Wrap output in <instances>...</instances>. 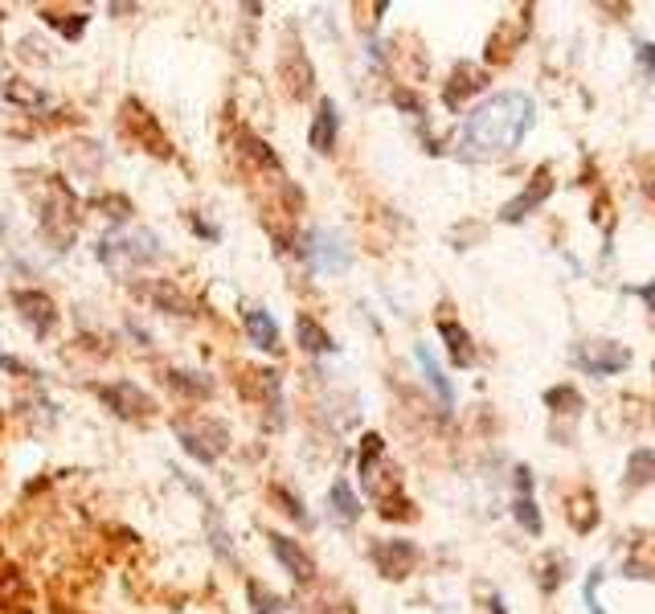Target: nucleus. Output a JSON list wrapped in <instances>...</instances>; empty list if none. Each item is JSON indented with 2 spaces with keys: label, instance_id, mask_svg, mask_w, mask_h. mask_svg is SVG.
Instances as JSON below:
<instances>
[{
  "label": "nucleus",
  "instance_id": "nucleus-1",
  "mask_svg": "<svg viewBox=\"0 0 655 614\" xmlns=\"http://www.w3.org/2000/svg\"><path fill=\"white\" fill-rule=\"evenodd\" d=\"M537 123V103L520 91H500L484 103H475L463 119V152L467 156H508Z\"/></svg>",
  "mask_w": 655,
  "mask_h": 614
},
{
  "label": "nucleus",
  "instance_id": "nucleus-2",
  "mask_svg": "<svg viewBox=\"0 0 655 614\" xmlns=\"http://www.w3.org/2000/svg\"><path fill=\"white\" fill-rule=\"evenodd\" d=\"M574 361L590 377H610V373H619V369L631 365V353H627V348H619V344H610V340H590V344L578 348Z\"/></svg>",
  "mask_w": 655,
  "mask_h": 614
},
{
  "label": "nucleus",
  "instance_id": "nucleus-3",
  "mask_svg": "<svg viewBox=\"0 0 655 614\" xmlns=\"http://www.w3.org/2000/svg\"><path fill=\"white\" fill-rule=\"evenodd\" d=\"M549 193H553V168L549 164H541L537 172H533V181H529V189H524L520 197H512L504 209H500V222H524L529 213H537L545 201H549Z\"/></svg>",
  "mask_w": 655,
  "mask_h": 614
},
{
  "label": "nucleus",
  "instance_id": "nucleus-4",
  "mask_svg": "<svg viewBox=\"0 0 655 614\" xmlns=\"http://www.w3.org/2000/svg\"><path fill=\"white\" fill-rule=\"evenodd\" d=\"M103 258L111 262V267H144V262L156 258V238L152 234H119L103 242Z\"/></svg>",
  "mask_w": 655,
  "mask_h": 614
},
{
  "label": "nucleus",
  "instance_id": "nucleus-5",
  "mask_svg": "<svg viewBox=\"0 0 655 614\" xmlns=\"http://www.w3.org/2000/svg\"><path fill=\"white\" fill-rule=\"evenodd\" d=\"M373 565L381 569L385 578L402 582L410 569L418 565V549L410 541H381V545H373Z\"/></svg>",
  "mask_w": 655,
  "mask_h": 614
},
{
  "label": "nucleus",
  "instance_id": "nucleus-6",
  "mask_svg": "<svg viewBox=\"0 0 655 614\" xmlns=\"http://www.w3.org/2000/svg\"><path fill=\"white\" fill-rule=\"evenodd\" d=\"M512 512H516V520L524 524V533L541 537L545 520H541L537 500H533V471H529V467H516V504H512Z\"/></svg>",
  "mask_w": 655,
  "mask_h": 614
},
{
  "label": "nucleus",
  "instance_id": "nucleus-7",
  "mask_svg": "<svg viewBox=\"0 0 655 614\" xmlns=\"http://www.w3.org/2000/svg\"><path fill=\"white\" fill-rule=\"evenodd\" d=\"M303 254L312 258L316 271H344L348 267V246L340 238H332V234H308Z\"/></svg>",
  "mask_w": 655,
  "mask_h": 614
},
{
  "label": "nucleus",
  "instance_id": "nucleus-8",
  "mask_svg": "<svg viewBox=\"0 0 655 614\" xmlns=\"http://www.w3.org/2000/svg\"><path fill=\"white\" fill-rule=\"evenodd\" d=\"M271 549H275V557L283 561V569H287V574L303 586V582H312L316 578V561L308 557V553H303L291 537H283V533H271Z\"/></svg>",
  "mask_w": 655,
  "mask_h": 614
},
{
  "label": "nucleus",
  "instance_id": "nucleus-9",
  "mask_svg": "<svg viewBox=\"0 0 655 614\" xmlns=\"http://www.w3.org/2000/svg\"><path fill=\"white\" fill-rule=\"evenodd\" d=\"M17 312L33 324V332L37 336H50L54 332V303H50V295H41V291H17Z\"/></svg>",
  "mask_w": 655,
  "mask_h": 614
},
{
  "label": "nucleus",
  "instance_id": "nucleus-10",
  "mask_svg": "<svg viewBox=\"0 0 655 614\" xmlns=\"http://www.w3.org/2000/svg\"><path fill=\"white\" fill-rule=\"evenodd\" d=\"M336 131H340V115L332 99H320L316 119H312V148L316 152H332L336 148Z\"/></svg>",
  "mask_w": 655,
  "mask_h": 614
},
{
  "label": "nucleus",
  "instance_id": "nucleus-11",
  "mask_svg": "<svg viewBox=\"0 0 655 614\" xmlns=\"http://www.w3.org/2000/svg\"><path fill=\"white\" fill-rule=\"evenodd\" d=\"M328 504H332V520L344 524V529L361 520V500H357L353 488H348V479H336L332 492H328Z\"/></svg>",
  "mask_w": 655,
  "mask_h": 614
},
{
  "label": "nucleus",
  "instance_id": "nucleus-12",
  "mask_svg": "<svg viewBox=\"0 0 655 614\" xmlns=\"http://www.w3.org/2000/svg\"><path fill=\"white\" fill-rule=\"evenodd\" d=\"M414 357H418V365H422V373H426V381H430V389L439 393V402H443V410L451 414V406H455V389H451V381L443 377V369H439V361H434V353L426 344H418L414 348Z\"/></svg>",
  "mask_w": 655,
  "mask_h": 614
},
{
  "label": "nucleus",
  "instance_id": "nucleus-13",
  "mask_svg": "<svg viewBox=\"0 0 655 614\" xmlns=\"http://www.w3.org/2000/svg\"><path fill=\"white\" fill-rule=\"evenodd\" d=\"M246 332H250V344L267 348V353H275V348H279V328H275V320L267 312H262V307H246Z\"/></svg>",
  "mask_w": 655,
  "mask_h": 614
},
{
  "label": "nucleus",
  "instance_id": "nucleus-14",
  "mask_svg": "<svg viewBox=\"0 0 655 614\" xmlns=\"http://www.w3.org/2000/svg\"><path fill=\"white\" fill-rule=\"evenodd\" d=\"M439 332H443V340H447V353H451V361L455 365H475V348H471V336H467V328L463 324H455V320H439Z\"/></svg>",
  "mask_w": 655,
  "mask_h": 614
},
{
  "label": "nucleus",
  "instance_id": "nucleus-15",
  "mask_svg": "<svg viewBox=\"0 0 655 614\" xmlns=\"http://www.w3.org/2000/svg\"><path fill=\"white\" fill-rule=\"evenodd\" d=\"M484 78H488V74L479 70V66H467V62H463V66L455 70L451 86H447V107H459L471 91H479V86H484Z\"/></svg>",
  "mask_w": 655,
  "mask_h": 614
},
{
  "label": "nucleus",
  "instance_id": "nucleus-16",
  "mask_svg": "<svg viewBox=\"0 0 655 614\" xmlns=\"http://www.w3.org/2000/svg\"><path fill=\"white\" fill-rule=\"evenodd\" d=\"M570 524H574V533H590V529H598V500H594V492H578V496H570Z\"/></svg>",
  "mask_w": 655,
  "mask_h": 614
},
{
  "label": "nucleus",
  "instance_id": "nucleus-17",
  "mask_svg": "<svg viewBox=\"0 0 655 614\" xmlns=\"http://www.w3.org/2000/svg\"><path fill=\"white\" fill-rule=\"evenodd\" d=\"M295 332H299V344L308 348V353H336V344H332V336L312 320V316H299V324H295Z\"/></svg>",
  "mask_w": 655,
  "mask_h": 614
},
{
  "label": "nucleus",
  "instance_id": "nucleus-18",
  "mask_svg": "<svg viewBox=\"0 0 655 614\" xmlns=\"http://www.w3.org/2000/svg\"><path fill=\"white\" fill-rule=\"evenodd\" d=\"M655 479V451L639 447L631 451V463H627V488H647Z\"/></svg>",
  "mask_w": 655,
  "mask_h": 614
},
{
  "label": "nucleus",
  "instance_id": "nucleus-19",
  "mask_svg": "<svg viewBox=\"0 0 655 614\" xmlns=\"http://www.w3.org/2000/svg\"><path fill=\"white\" fill-rule=\"evenodd\" d=\"M545 406H553V410H561V414H578V410H582V393H578L574 385H557V389L545 393Z\"/></svg>",
  "mask_w": 655,
  "mask_h": 614
},
{
  "label": "nucleus",
  "instance_id": "nucleus-20",
  "mask_svg": "<svg viewBox=\"0 0 655 614\" xmlns=\"http://www.w3.org/2000/svg\"><path fill=\"white\" fill-rule=\"evenodd\" d=\"M561 578H565V574H561V561H557V557H545V561H541V590H545V594L557 590Z\"/></svg>",
  "mask_w": 655,
  "mask_h": 614
},
{
  "label": "nucleus",
  "instance_id": "nucleus-21",
  "mask_svg": "<svg viewBox=\"0 0 655 614\" xmlns=\"http://www.w3.org/2000/svg\"><path fill=\"white\" fill-rule=\"evenodd\" d=\"M602 578H606L602 565L590 569V582H586V606H590V614H602V606H598V586H602Z\"/></svg>",
  "mask_w": 655,
  "mask_h": 614
},
{
  "label": "nucleus",
  "instance_id": "nucleus-22",
  "mask_svg": "<svg viewBox=\"0 0 655 614\" xmlns=\"http://www.w3.org/2000/svg\"><path fill=\"white\" fill-rule=\"evenodd\" d=\"M172 385L185 389V393H197V398H205V393L213 389L209 381H189V373H172Z\"/></svg>",
  "mask_w": 655,
  "mask_h": 614
},
{
  "label": "nucleus",
  "instance_id": "nucleus-23",
  "mask_svg": "<svg viewBox=\"0 0 655 614\" xmlns=\"http://www.w3.org/2000/svg\"><path fill=\"white\" fill-rule=\"evenodd\" d=\"M631 295H639V299L651 307V312H655V279H651V283H643V287H631Z\"/></svg>",
  "mask_w": 655,
  "mask_h": 614
},
{
  "label": "nucleus",
  "instance_id": "nucleus-24",
  "mask_svg": "<svg viewBox=\"0 0 655 614\" xmlns=\"http://www.w3.org/2000/svg\"><path fill=\"white\" fill-rule=\"evenodd\" d=\"M639 66L651 74L655 70V46H639Z\"/></svg>",
  "mask_w": 655,
  "mask_h": 614
},
{
  "label": "nucleus",
  "instance_id": "nucleus-25",
  "mask_svg": "<svg viewBox=\"0 0 655 614\" xmlns=\"http://www.w3.org/2000/svg\"><path fill=\"white\" fill-rule=\"evenodd\" d=\"M492 614H504V602H500L496 594H492Z\"/></svg>",
  "mask_w": 655,
  "mask_h": 614
}]
</instances>
